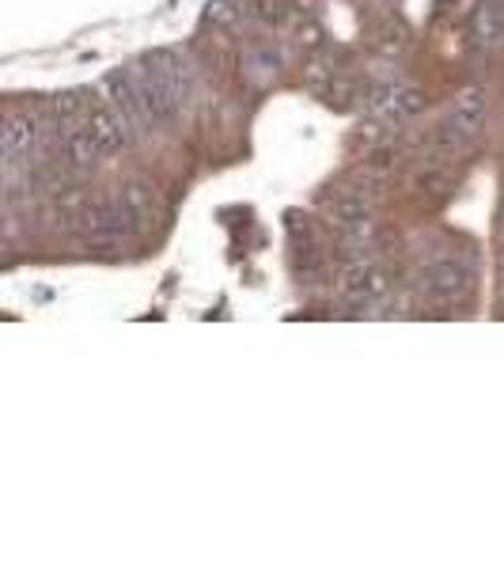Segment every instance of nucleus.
<instances>
[{
	"label": "nucleus",
	"instance_id": "obj_5",
	"mask_svg": "<svg viewBox=\"0 0 504 569\" xmlns=\"http://www.w3.org/2000/svg\"><path fill=\"white\" fill-rule=\"evenodd\" d=\"M474 289V266L463 254H444L425 270V292L436 305H463Z\"/></svg>",
	"mask_w": 504,
	"mask_h": 569
},
{
	"label": "nucleus",
	"instance_id": "obj_8",
	"mask_svg": "<svg viewBox=\"0 0 504 569\" xmlns=\"http://www.w3.org/2000/svg\"><path fill=\"white\" fill-rule=\"evenodd\" d=\"M466 34H471L474 50H482V53L497 50V46L504 42V4L501 0H482V4L474 8Z\"/></svg>",
	"mask_w": 504,
	"mask_h": 569
},
{
	"label": "nucleus",
	"instance_id": "obj_3",
	"mask_svg": "<svg viewBox=\"0 0 504 569\" xmlns=\"http://www.w3.org/2000/svg\"><path fill=\"white\" fill-rule=\"evenodd\" d=\"M0 156H4V176L31 171L42 160V130L34 114H8L0 130Z\"/></svg>",
	"mask_w": 504,
	"mask_h": 569
},
{
	"label": "nucleus",
	"instance_id": "obj_4",
	"mask_svg": "<svg viewBox=\"0 0 504 569\" xmlns=\"http://www.w3.org/2000/svg\"><path fill=\"white\" fill-rule=\"evenodd\" d=\"M69 220H72V228L84 236V240H95V243H118V240H125V236H137L133 220H130V213H125L118 198L84 201V206H80Z\"/></svg>",
	"mask_w": 504,
	"mask_h": 569
},
{
	"label": "nucleus",
	"instance_id": "obj_10",
	"mask_svg": "<svg viewBox=\"0 0 504 569\" xmlns=\"http://www.w3.org/2000/svg\"><path fill=\"white\" fill-rule=\"evenodd\" d=\"M501 240H504V220H501Z\"/></svg>",
	"mask_w": 504,
	"mask_h": 569
},
{
	"label": "nucleus",
	"instance_id": "obj_7",
	"mask_svg": "<svg viewBox=\"0 0 504 569\" xmlns=\"http://www.w3.org/2000/svg\"><path fill=\"white\" fill-rule=\"evenodd\" d=\"M118 201H122V209L130 213L137 236L152 232L155 220H160V198H155V190L149 182L133 179V182H125V187H118Z\"/></svg>",
	"mask_w": 504,
	"mask_h": 569
},
{
	"label": "nucleus",
	"instance_id": "obj_6",
	"mask_svg": "<svg viewBox=\"0 0 504 569\" xmlns=\"http://www.w3.org/2000/svg\"><path fill=\"white\" fill-rule=\"evenodd\" d=\"M88 133H91V141L99 144V152H103V156H114V152L130 149V141L137 137V130L130 126V118H125L122 110L110 103V99H103V103L91 107Z\"/></svg>",
	"mask_w": 504,
	"mask_h": 569
},
{
	"label": "nucleus",
	"instance_id": "obj_2",
	"mask_svg": "<svg viewBox=\"0 0 504 569\" xmlns=\"http://www.w3.org/2000/svg\"><path fill=\"white\" fill-rule=\"evenodd\" d=\"M485 110H490V103H485V91H478V88L463 91V96L455 99V107L447 110L444 126H440V133H436V149L444 152V156H452V152L466 149V144H471L474 137L482 133V126H485Z\"/></svg>",
	"mask_w": 504,
	"mask_h": 569
},
{
	"label": "nucleus",
	"instance_id": "obj_1",
	"mask_svg": "<svg viewBox=\"0 0 504 569\" xmlns=\"http://www.w3.org/2000/svg\"><path fill=\"white\" fill-rule=\"evenodd\" d=\"M130 72H133L137 88H141L144 103H149V110L155 114V122L179 114L182 103L190 99V91H194L190 66L175 50H152L149 58L137 61Z\"/></svg>",
	"mask_w": 504,
	"mask_h": 569
},
{
	"label": "nucleus",
	"instance_id": "obj_9",
	"mask_svg": "<svg viewBox=\"0 0 504 569\" xmlns=\"http://www.w3.org/2000/svg\"><path fill=\"white\" fill-rule=\"evenodd\" d=\"M372 107L387 126H402L421 110V91L410 88V84H387L383 91H375Z\"/></svg>",
	"mask_w": 504,
	"mask_h": 569
}]
</instances>
